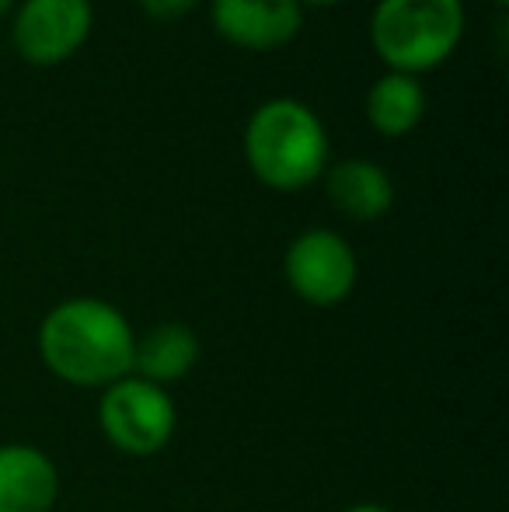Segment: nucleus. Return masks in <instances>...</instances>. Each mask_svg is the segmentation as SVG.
<instances>
[{"label": "nucleus", "instance_id": "f257e3e1", "mask_svg": "<svg viewBox=\"0 0 509 512\" xmlns=\"http://www.w3.org/2000/svg\"><path fill=\"white\" fill-rule=\"evenodd\" d=\"M136 331L109 300L70 297L46 310L39 324V356L56 380L81 391H105L133 373Z\"/></svg>", "mask_w": 509, "mask_h": 512}, {"label": "nucleus", "instance_id": "f03ea898", "mask_svg": "<svg viewBox=\"0 0 509 512\" xmlns=\"http://www.w3.org/2000/svg\"><path fill=\"white\" fill-rule=\"evenodd\" d=\"M245 164L272 192H304L321 182L332 143L321 115L300 98H269L248 115Z\"/></svg>", "mask_w": 509, "mask_h": 512}, {"label": "nucleus", "instance_id": "7ed1b4c3", "mask_svg": "<svg viewBox=\"0 0 509 512\" xmlns=\"http://www.w3.org/2000/svg\"><path fill=\"white\" fill-rule=\"evenodd\" d=\"M464 25V0H377L370 14V46L387 70L419 77L454 56Z\"/></svg>", "mask_w": 509, "mask_h": 512}, {"label": "nucleus", "instance_id": "20e7f679", "mask_svg": "<svg viewBox=\"0 0 509 512\" xmlns=\"http://www.w3.org/2000/svg\"><path fill=\"white\" fill-rule=\"evenodd\" d=\"M98 425H102V436L109 439L112 450H119L123 457L143 460L157 457L175 439L178 408L168 387H157L129 373V377L116 380L102 391Z\"/></svg>", "mask_w": 509, "mask_h": 512}, {"label": "nucleus", "instance_id": "39448f33", "mask_svg": "<svg viewBox=\"0 0 509 512\" xmlns=\"http://www.w3.org/2000/svg\"><path fill=\"white\" fill-rule=\"evenodd\" d=\"M283 279L307 307H339L353 297L360 279V258L353 244L332 227H307L286 244Z\"/></svg>", "mask_w": 509, "mask_h": 512}, {"label": "nucleus", "instance_id": "423d86ee", "mask_svg": "<svg viewBox=\"0 0 509 512\" xmlns=\"http://www.w3.org/2000/svg\"><path fill=\"white\" fill-rule=\"evenodd\" d=\"M95 28L91 0H21L11 11L14 53L32 67H56L84 49Z\"/></svg>", "mask_w": 509, "mask_h": 512}, {"label": "nucleus", "instance_id": "0eeeda50", "mask_svg": "<svg viewBox=\"0 0 509 512\" xmlns=\"http://www.w3.org/2000/svg\"><path fill=\"white\" fill-rule=\"evenodd\" d=\"M210 25L245 53H272L300 35L304 7L300 0H210Z\"/></svg>", "mask_w": 509, "mask_h": 512}, {"label": "nucleus", "instance_id": "6e6552de", "mask_svg": "<svg viewBox=\"0 0 509 512\" xmlns=\"http://www.w3.org/2000/svg\"><path fill=\"white\" fill-rule=\"evenodd\" d=\"M60 492V467L46 450L0 443V512H53Z\"/></svg>", "mask_w": 509, "mask_h": 512}, {"label": "nucleus", "instance_id": "1a4fd4ad", "mask_svg": "<svg viewBox=\"0 0 509 512\" xmlns=\"http://www.w3.org/2000/svg\"><path fill=\"white\" fill-rule=\"evenodd\" d=\"M321 182H325L328 203L356 223L381 220V216L391 213L394 196H398L387 168L370 161V157H346V161L328 164Z\"/></svg>", "mask_w": 509, "mask_h": 512}, {"label": "nucleus", "instance_id": "9d476101", "mask_svg": "<svg viewBox=\"0 0 509 512\" xmlns=\"http://www.w3.org/2000/svg\"><path fill=\"white\" fill-rule=\"evenodd\" d=\"M199 335L182 321H157L133 342V373L157 387L182 384L199 363Z\"/></svg>", "mask_w": 509, "mask_h": 512}, {"label": "nucleus", "instance_id": "9b49d317", "mask_svg": "<svg viewBox=\"0 0 509 512\" xmlns=\"http://www.w3.org/2000/svg\"><path fill=\"white\" fill-rule=\"evenodd\" d=\"M426 102L429 98L419 77L387 70L370 84L363 112H367V122L384 140H401V136L415 133L419 122L426 119Z\"/></svg>", "mask_w": 509, "mask_h": 512}, {"label": "nucleus", "instance_id": "f8f14e48", "mask_svg": "<svg viewBox=\"0 0 509 512\" xmlns=\"http://www.w3.org/2000/svg\"><path fill=\"white\" fill-rule=\"evenodd\" d=\"M199 0H140V11L154 21H178L189 11H196Z\"/></svg>", "mask_w": 509, "mask_h": 512}, {"label": "nucleus", "instance_id": "ddd939ff", "mask_svg": "<svg viewBox=\"0 0 509 512\" xmlns=\"http://www.w3.org/2000/svg\"><path fill=\"white\" fill-rule=\"evenodd\" d=\"M342 512H394V509H387L384 502H353V506H346Z\"/></svg>", "mask_w": 509, "mask_h": 512}, {"label": "nucleus", "instance_id": "4468645a", "mask_svg": "<svg viewBox=\"0 0 509 512\" xmlns=\"http://www.w3.org/2000/svg\"><path fill=\"white\" fill-rule=\"evenodd\" d=\"M342 0H300V7H335Z\"/></svg>", "mask_w": 509, "mask_h": 512}, {"label": "nucleus", "instance_id": "2eb2a0df", "mask_svg": "<svg viewBox=\"0 0 509 512\" xmlns=\"http://www.w3.org/2000/svg\"><path fill=\"white\" fill-rule=\"evenodd\" d=\"M11 11H14V0H0V21H4Z\"/></svg>", "mask_w": 509, "mask_h": 512}, {"label": "nucleus", "instance_id": "dca6fc26", "mask_svg": "<svg viewBox=\"0 0 509 512\" xmlns=\"http://www.w3.org/2000/svg\"><path fill=\"white\" fill-rule=\"evenodd\" d=\"M492 4H496L499 11H506V7H509V0H492Z\"/></svg>", "mask_w": 509, "mask_h": 512}]
</instances>
